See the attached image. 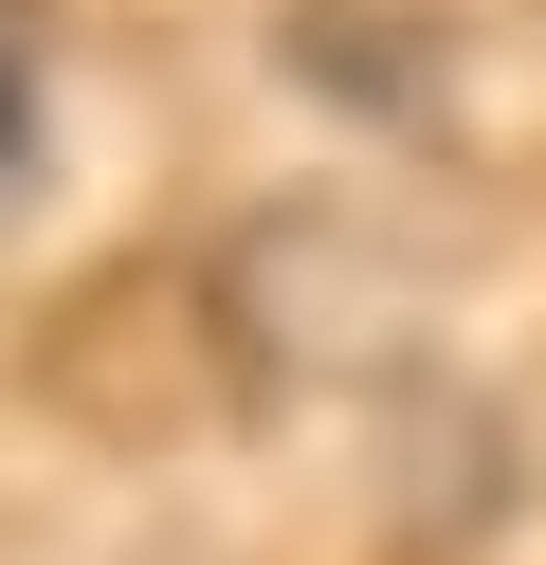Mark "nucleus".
I'll return each mask as SVG.
<instances>
[{"instance_id": "obj_1", "label": "nucleus", "mask_w": 546, "mask_h": 565, "mask_svg": "<svg viewBox=\"0 0 546 565\" xmlns=\"http://www.w3.org/2000/svg\"><path fill=\"white\" fill-rule=\"evenodd\" d=\"M36 164V0H0V183Z\"/></svg>"}]
</instances>
